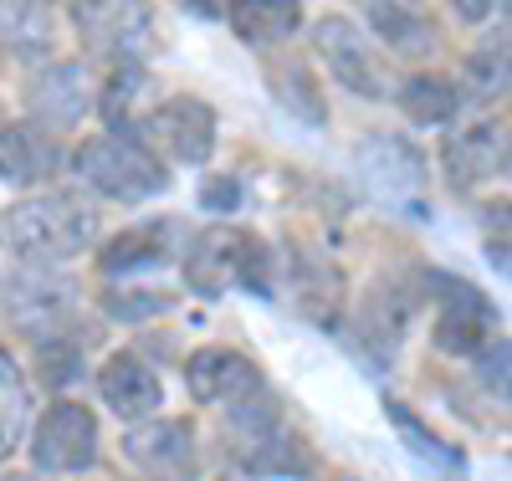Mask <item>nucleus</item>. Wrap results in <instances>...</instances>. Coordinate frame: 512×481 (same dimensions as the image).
<instances>
[{
	"mask_svg": "<svg viewBox=\"0 0 512 481\" xmlns=\"http://www.w3.org/2000/svg\"><path fill=\"white\" fill-rule=\"evenodd\" d=\"M98 236V210L77 190H47L11 205L0 215V241H6L26 267H57L82 251H93Z\"/></svg>",
	"mask_w": 512,
	"mask_h": 481,
	"instance_id": "1",
	"label": "nucleus"
},
{
	"mask_svg": "<svg viewBox=\"0 0 512 481\" xmlns=\"http://www.w3.org/2000/svg\"><path fill=\"white\" fill-rule=\"evenodd\" d=\"M226 451L241 471L251 476H308L313 471V446L303 430H292L272 389L226 405Z\"/></svg>",
	"mask_w": 512,
	"mask_h": 481,
	"instance_id": "2",
	"label": "nucleus"
},
{
	"mask_svg": "<svg viewBox=\"0 0 512 481\" xmlns=\"http://www.w3.org/2000/svg\"><path fill=\"white\" fill-rule=\"evenodd\" d=\"M67 164H72V174L93 195H108V200H123V205L154 200V195L169 190V164L154 159L144 144L123 139V134H93V139H82Z\"/></svg>",
	"mask_w": 512,
	"mask_h": 481,
	"instance_id": "3",
	"label": "nucleus"
},
{
	"mask_svg": "<svg viewBox=\"0 0 512 481\" xmlns=\"http://www.w3.org/2000/svg\"><path fill=\"white\" fill-rule=\"evenodd\" d=\"M216 134H221V118L205 98L195 93H175L154 108H144L134 123H128L123 139L144 144L154 159L164 164H205L216 154Z\"/></svg>",
	"mask_w": 512,
	"mask_h": 481,
	"instance_id": "4",
	"label": "nucleus"
},
{
	"mask_svg": "<svg viewBox=\"0 0 512 481\" xmlns=\"http://www.w3.org/2000/svg\"><path fill=\"white\" fill-rule=\"evenodd\" d=\"M425 292L436 297V348L451 359H482L502 333L497 302L451 272H425Z\"/></svg>",
	"mask_w": 512,
	"mask_h": 481,
	"instance_id": "5",
	"label": "nucleus"
},
{
	"mask_svg": "<svg viewBox=\"0 0 512 481\" xmlns=\"http://www.w3.org/2000/svg\"><path fill=\"white\" fill-rule=\"evenodd\" d=\"M67 16L82 36L108 62H144L159 52V26L149 0H67Z\"/></svg>",
	"mask_w": 512,
	"mask_h": 481,
	"instance_id": "6",
	"label": "nucleus"
},
{
	"mask_svg": "<svg viewBox=\"0 0 512 481\" xmlns=\"http://www.w3.org/2000/svg\"><path fill=\"white\" fill-rule=\"evenodd\" d=\"M26 456L41 476H77L98 461V415L77 400H52L36 415Z\"/></svg>",
	"mask_w": 512,
	"mask_h": 481,
	"instance_id": "7",
	"label": "nucleus"
},
{
	"mask_svg": "<svg viewBox=\"0 0 512 481\" xmlns=\"http://www.w3.org/2000/svg\"><path fill=\"white\" fill-rule=\"evenodd\" d=\"M77 302H82V287L77 277L67 272H52V267H21L6 277V318L31 333L36 343L52 338V333H67L77 328Z\"/></svg>",
	"mask_w": 512,
	"mask_h": 481,
	"instance_id": "8",
	"label": "nucleus"
},
{
	"mask_svg": "<svg viewBox=\"0 0 512 481\" xmlns=\"http://www.w3.org/2000/svg\"><path fill=\"white\" fill-rule=\"evenodd\" d=\"M313 52L328 62L333 82L349 87L364 103H384L390 98V77H384V57L374 52V41L349 21V16H318L313 21Z\"/></svg>",
	"mask_w": 512,
	"mask_h": 481,
	"instance_id": "9",
	"label": "nucleus"
},
{
	"mask_svg": "<svg viewBox=\"0 0 512 481\" xmlns=\"http://www.w3.org/2000/svg\"><path fill=\"white\" fill-rule=\"evenodd\" d=\"M21 103H26L36 128H47V134L62 139L93 113V77H88L82 62H41L26 77Z\"/></svg>",
	"mask_w": 512,
	"mask_h": 481,
	"instance_id": "10",
	"label": "nucleus"
},
{
	"mask_svg": "<svg viewBox=\"0 0 512 481\" xmlns=\"http://www.w3.org/2000/svg\"><path fill=\"white\" fill-rule=\"evenodd\" d=\"M420 297H425V282H405V277H374V287L364 292L359 313H354V328H359V343L374 354L379 369L395 364Z\"/></svg>",
	"mask_w": 512,
	"mask_h": 481,
	"instance_id": "11",
	"label": "nucleus"
},
{
	"mask_svg": "<svg viewBox=\"0 0 512 481\" xmlns=\"http://www.w3.org/2000/svg\"><path fill=\"white\" fill-rule=\"evenodd\" d=\"M441 169H446V185L456 195H472L492 180L507 174V128L497 118H477L466 128H451L446 144H441Z\"/></svg>",
	"mask_w": 512,
	"mask_h": 481,
	"instance_id": "12",
	"label": "nucleus"
},
{
	"mask_svg": "<svg viewBox=\"0 0 512 481\" xmlns=\"http://www.w3.org/2000/svg\"><path fill=\"white\" fill-rule=\"evenodd\" d=\"M123 456L134 461V471H144L149 481H195V471H200L190 420H139V425H128Z\"/></svg>",
	"mask_w": 512,
	"mask_h": 481,
	"instance_id": "13",
	"label": "nucleus"
},
{
	"mask_svg": "<svg viewBox=\"0 0 512 481\" xmlns=\"http://www.w3.org/2000/svg\"><path fill=\"white\" fill-rule=\"evenodd\" d=\"M185 246V226L175 215H159V221H139L118 236H108L98 246V272L103 277H139V272H154V267H169L175 251Z\"/></svg>",
	"mask_w": 512,
	"mask_h": 481,
	"instance_id": "14",
	"label": "nucleus"
},
{
	"mask_svg": "<svg viewBox=\"0 0 512 481\" xmlns=\"http://www.w3.org/2000/svg\"><path fill=\"white\" fill-rule=\"evenodd\" d=\"M185 384H190V395L200 405H221V410L256 395V389H267L256 359H246L241 348H226V343L195 348V354L185 359Z\"/></svg>",
	"mask_w": 512,
	"mask_h": 481,
	"instance_id": "15",
	"label": "nucleus"
},
{
	"mask_svg": "<svg viewBox=\"0 0 512 481\" xmlns=\"http://www.w3.org/2000/svg\"><path fill=\"white\" fill-rule=\"evenodd\" d=\"M62 164H67V154H62L57 134L36 128L31 118L0 128V185H11V190L52 185L62 174Z\"/></svg>",
	"mask_w": 512,
	"mask_h": 481,
	"instance_id": "16",
	"label": "nucleus"
},
{
	"mask_svg": "<svg viewBox=\"0 0 512 481\" xmlns=\"http://www.w3.org/2000/svg\"><path fill=\"white\" fill-rule=\"evenodd\" d=\"M98 395H103V405H108L118 420L139 425V420H154V415H159L164 384H159V374L149 369L144 354H134V348H118V354H108L103 369H98Z\"/></svg>",
	"mask_w": 512,
	"mask_h": 481,
	"instance_id": "17",
	"label": "nucleus"
},
{
	"mask_svg": "<svg viewBox=\"0 0 512 481\" xmlns=\"http://www.w3.org/2000/svg\"><path fill=\"white\" fill-rule=\"evenodd\" d=\"M359 164H364V174H369V185L384 190L390 200H415V195H425V154H420L410 139H400V134L369 139L364 154H359Z\"/></svg>",
	"mask_w": 512,
	"mask_h": 481,
	"instance_id": "18",
	"label": "nucleus"
},
{
	"mask_svg": "<svg viewBox=\"0 0 512 481\" xmlns=\"http://www.w3.org/2000/svg\"><path fill=\"white\" fill-rule=\"evenodd\" d=\"M231 256H236V226H210L180 246V277L195 297H221L231 287Z\"/></svg>",
	"mask_w": 512,
	"mask_h": 481,
	"instance_id": "19",
	"label": "nucleus"
},
{
	"mask_svg": "<svg viewBox=\"0 0 512 481\" xmlns=\"http://www.w3.org/2000/svg\"><path fill=\"white\" fill-rule=\"evenodd\" d=\"M57 0H0V52L21 62H52Z\"/></svg>",
	"mask_w": 512,
	"mask_h": 481,
	"instance_id": "20",
	"label": "nucleus"
},
{
	"mask_svg": "<svg viewBox=\"0 0 512 481\" xmlns=\"http://www.w3.org/2000/svg\"><path fill=\"white\" fill-rule=\"evenodd\" d=\"M226 16L246 47H282L297 36V26L308 21L303 0H226Z\"/></svg>",
	"mask_w": 512,
	"mask_h": 481,
	"instance_id": "21",
	"label": "nucleus"
},
{
	"mask_svg": "<svg viewBox=\"0 0 512 481\" xmlns=\"http://www.w3.org/2000/svg\"><path fill=\"white\" fill-rule=\"evenodd\" d=\"M395 103L400 113L415 123V128H441L461 113V87L446 77V72H410L400 87H395Z\"/></svg>",
	"mask_w": 512,
	"mask_h": 481,
	"instance_id": "22",
	"label": "nucleus"
},
{
	"mask_svg": "<svg viewBox=\"0 0 512 481\" xmlns=\"http://www.w3.org/2000/svg\"><path fill=\"white\" fill-rule=\"evenodd\" d=\"M267 87H272V98L292 113V118H303L313 128L328 123V98H323V82L318 72L303 62V57H277L267 67Z\"/></svg>",
	"mask_w": 512,
	"mask_h": 481,
	"instance_id": "23",
	"label": "nucleus"
},
{
	"mask_svg": "<svg viewBox=\"0 0 512 481\" xmlns=\"http://www.w3.org/2000/svg\"><path fill=\"white\" fill-rule=\"evenodd\" d=\"M369 21L384 47H395L400 57H436V47H441L436 26L420 11H410L405 0H369Z\"/></svg>",
	"mask_w": 512,
	"mask_h": 481,
	"instance_id": "24",
	"label": "nucleus"
},
{
	"mask_svg": "<svg viewBox=\"0 0 512 481\" xmlns=\"http://www.w3.org/2000/svg\"><path fill=\"white\" fill-rule=\"evenodd\" d=\"M384 415H390V425L405 435V446L420 456V461H431V466H441V471H461L466 466V456H461V446H451V441H441V435L425 425L405 400H384Z\"/></svg>",
	"mask_w": 512,
	"mask_h": 481,
	"instance_id": "25",
	"label": "nucleus"
},
{
	"mask_svg": "<svg viewBox=\"0 0 512 481\" xmlns=\"http://www.w3.org/2000/svg\"><path fill=\"white\" fill-rule=\"evenodd\" d=\"M26 415H31V389H26V374L16 369V359L6 354V348H0V456H11V446L21 441Z\"/></svg>",
	"mask_w": 512,
	"mask_h": 481,
	"instance_id": "26",
	"label": "nucleus"
},
{
	"mask_svg": "<svg viewBox=\"0 0 512 481\" xmlns=\"http://www.w3.org/2000/svg\"><path fill=\"white\" fill-rule=\"evenodd\" d=\"M98 308L118 323H149V318H164L169 308H175V292L164 287H103L98 292Z\"/></svg>",
	"mask_w": 512,
	"mask_h": 481,
	"instance_id": "27",
	"label": "nucleus"
},
{
	"mask_svg": "<svg viewBox=\"0 0 512 481\" xmlns=\"http://www.w3.org/2000/svg\"><path fill=\"white\" fill-rule=\"evenodd\" d=\"M272 277H277V267H272V246L256 236V231H236L231 282L246 287V292H256V297H267V292H272Z\"/></svg>",
	"mask_w": 512,
	"mask_h": 481,
	"instance_id": "28",
	"label": "nucleus"
},
{
	"mask_svg": "<svg viewBox=\"0 0 512 481\" xmlns=\"http://www.w3.org/2000/svg\"><path fill=\"white\" fill-rule=\"evenodd\" d=\"M466 72H472V82L482 87V93H502L507 87V36H492L487 52H477L472 62H466Z\"/></svg>",
	"mask_w": 512,
	"mask_h": 481,
	"instance_id": "29",
	"label": "nucleus"
},
{
	"mask_svg": "<svg viewBox=\"0 0 512 481\" xmlns=\"http://www.w3.org/2000/svg\"><path fill=\"white\" fill-rule=\"evenodd\" d=\"M241 180L236 174H210V180L200 185V205L205 210H216V215H231V210H241Z\"/></svg>",
	"mask_w": 512,
	"mask_h": 481,
	"instance_id": "30",
	"label": "nucleus"
},
{
	"mask_svg": "<svg viewBox=\"0 0 512 481\" xmlns=\"http://www.w3.org/2000/svg\"><path fill=\"white\" fill-rule=\"evenodd\" d=\"M446 6L461 16V26H482V21H487L497 6L507 11V0H446Z\"/></svg>",
	"mask_w": 512,
	"mask_h": 481,
	"instance_id": "31",
	"label": "nucleus"
},
{
	"mask_svg": "<svg viewBox=\"0 0 512 481\" xmlns=\"http://www.w3.org/2000/svg\"><path fill=\"white\" fill-rule=\"evenodd\" d=\"M180 6H185L190 16H200V21H216V16H226V0H180Z\"/></svg>",
	"mask_w": 512,
	"mask_h": 481,
	"instance_id": "32",
	"label": "nucleus"
},
{
	"mask_svg": "<svg viewBox=\"0 0 512 481\" xmlns=\"http://www.w3.org/2000/svg\"><path fill=\"white\" fill-rule=\"evenodd\" d=\"M0 481H36V476H21V471H11V476H0Z\"/></svg>",
	"mask_w": 512,
	"mask_h": 481,
	"instance_id": "33",
	"label": "nucleus"
},
{
	"mask_svg": "<svg viewBox=\"0 0 512 481\" xmlns=\"http://www.w3.org/2000/svg\"><path fill=\"white\" fill-rule=\"evenodd\" d=\"M0 128H6V108H0Z\"/></svg>",
	"mask_w": 512,
	"mask_h": 481,
	"instance_id": "34",
	"label": "nucleus"
},
{
	"mask_svg": "<svg viewBox=\"0 0 512 481\" xmlns=\"http://www.w3.org/2000/svg\"><path fill=\"white\" fill-rule=\"evenodd\" d=\"M0 62H6V52H0Z\"/></svg>",
	"mask_w": 512,
	"mask_h": 481,
	"instance_id": "35",
	"label": "nucleus"
}]
</instances>
